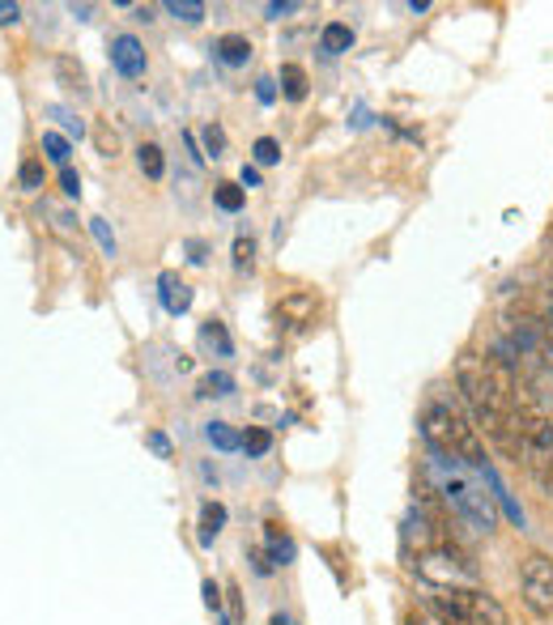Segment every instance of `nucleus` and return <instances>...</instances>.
Returning a JSON list of instances; mask_svg holds the SVG:
<instances>
[{"instance_id": "obj_12", "label": "nucleus", "mask_w": 553, "mask_h": 625, "mask_svg": "<svg viewBox=\"0 0 553 625\" xmlns=\"http://www.w3.org/2000/svg\"><path fill=\"white\" fill-rule=\"evenodd\" d=\"M226 528V506L221 503H205L200 506V545H214Z\"/></svg>"}, {"instance_id": "obj_34", "label": "nucleus", "mask_w": 553, "mask_h": 625, "mask_svg": "<svg viewBox=\"0 0 553 625\" xmlns=\"http://www.w3.org/2000/svg\"><path fill=\"white\" fill-rule=\"evenodd\" d=\"M205 608H209V613L221 608V592H217V583H205Z\"/></svg>"}, {"instance_id": "obj_4", "label": "nucleus", "mask_w": 553, "mask_h": 625, "mask_svg": "<svg viewBox=\"0 0 553 625\" xmlns=\"http://www.w3.org/2000/svg\"><path fill=\"white\" fill-rule=\"evenodd\" d=\"M413 571H417L422 583H431L434 592H460V587H477V583H482L477 566L460 554V549H452V545L422 549L417 562H413Z\"/></svg>"}, {"instance_id": "obj_38", "label": "nucleus", "mask_w": 553, "mask_h": 625, "mask_svg": "<svg viewBox=\"0 0 553 625\" xmlns=\"http://www.w3.org/2000/svg\"><path fill=\"white\" fill-rule=\"evenodd\" d=\"M268 625H298V622H294L289 613H273V622H268Z\"/></svg>"}, {"instance_id": "obj_29", "label": "nucleus", "mask_w": 553, "mask_h": 625, "mask_svg": "<svg viewBox=\"0 0 553 625\" xmlns=\"http://www.w3.org/2000/svg\"><path fill=\"white\" fill-rule=\"evenodd\" d=\"M205 145H209L214 158H221V153H226V132H221L217 123H209V128H205Z\"/></svg>"}, {"instance_id": "obj_1", "label": "nucleus", "mask_w": 553, "mask_h": 625, "mask_svg": "<svg viewBox=\"0 0 553 625\" xmlns=\"http://www.w3.org/2000/svg\"><path fill=\"white\" fill-rule=\"evenodd\" d=\"M422 485H431L434 494H438V503L452 506L468 528L494 532V519H498L494 515V494H485L482 482L473 477V468H464L456 459L431 452L426 468H422Z\"/></svg>"}, {"instance_id": "obj_21", "label": "nucleus", "mask_w": 553, "mask_h": 625, "mask_svg": "<svg viewBox=\"0 0 553 625\" xmlns=\"http://www.w3.org/2000/svg\"><path fill=\"white\" fill-rule=\"evenodd\" d=\"M243 452H247V456H268V452H273V434H268L265 426H247Z\"/></svg>"}, {"instance_id": "obj_23", "label": "nucleus", "mask_w": 553, "mask_h": 625, "mask_svg": "<svg viewBox=\"0 0 553 625\" xmlns=\"http://www.w3.org/2000/svg\"><path fill=\"white\" fill-rule=\"evenodd\" d=\"M541 328H545V361L553 366V277L545 289V315H541Z\"/></svg>"}, {"instance_id": "obj_24", "label": "nucleus", "mask_w": 553, "mask_h": 625, "mask_svg": "<svg viewBox=\"0 0 553 625\" xmlns=\"http://www.w3.org/2000/svg\"><path fill=\"white\" fill-rule=\"evenodd\" d=\"M256 268V242L235 239V272H251Z\"/></svg>"}, {"instance_id": "obj_27", "label": "nucleus", "mask_w": 553, "mask_h": 625, "mask_svg": "<svg viewBox=\"0 0 553 625\" xmlns=\"http://www.w3.org/2000/svg\"><path fill=\"white\" fill-rule=\"evenodd\" d=\"M18 179H22L26 192H39V188H43V162H22Z\"/></svg>"}, {"instance_id": "obj_9", "label": "nucleus", "mask_w": 553, "mask_h": 625, "mask_svg": "<svg viewBox=\"0 0 553 625\" xmlns=\"http://www.w3.org/2000/svg\"><path fill=\"white\" fill-rule=\"evenodd\" d=\"M214 60L230 65V69H243L251 60V39L247 34H221L214 43Z\"/></svg>"}, {"instance_id": "obj_8", "label": "nucleus", "mask_w": 553, "mask_h": 625, "mask_svg": "<svg viewBox=\"0 0 553 625\" xmlns=\"http://www.w3.org/2000/svg\"><path fill=\"white\" fill-rule=\"evenodd\" d=\"M158 298H162V307H167L170 315H184L192 307V286H188L179 272H162V277H158Z\"/></svg>"}, {"instance_id": "obj_16", "label": "nucleus", "mask_w": 553, "mask_h": 625, "mask_svg": "<svg viewBox=\"0 0 553 625\" xmlns=\"http://www.w3.org/2000/svg\"><path fill=\"white\" fill-rule=\"evenodd\" d=\"M265 536H268V562H273V566H289V562H294V540H289L277 524H268Z\"/></svg>"}, {"instance_id": "obj_37", "label": "nucleus", "mask_w": 553, "mask_h": 625, "mask_svg": "<svg viewBox=\"0 0 553 625\" xmlns=\"http://www.w3.org/2000/svg\"><path fill=\"white\" fill-rule=\"evenodd\" d=\"M294 9H298V4H289V0H286V4H268L265 13H268V18H282V13H294Z\"/></svg>"}, {"instance_id": "obj_35", "label": "nucleus", "mask_w": 553, "mask_h": 625, "mask_svg": "<svg viewBox=\"0 0 553 625\" xmlns=\"http://www.w3.org/2000/svg\"><path fill=\"white\" fill-rule=\"evenodd\" d=\"M18 18H22V9H18V4H4V0H0V26H13Z\"/></svg>"}, {"instance_id": "obj_25", "label": "nucleus", "mask_w": 553, "mask_h": 625, "mask_svg": "<svg viewBox=\"0 0 553 625\" xmlns=\"http://www.w3.org/2000/svg\"><path fill=\"white\" fill-rule=\"evenodd\" d=\"M51 116L60 120V128H65L69 137H77V141L86 137V120H81V116H72V111H65V107H51Z\"/></svg>"}, {"instance_id": "obj_5", "label": "nucleus", "mask_w": 553, "mask_h": 625, "mask_svg": "<svg viewBox=\"0 0 553 625\" xmlns=\"http://www.w3.org/2000/svg\"><path fill=\"white\" fill-rule=\"evenodd\" d=\"M520 592L532 617H553V557L529 554L520 562Z\"/></svg>"}, {"instance_id": "obj_13", "label": "nucleus", "mask_w": 553, "mask_h": 625, "mask_svg": "<svg viewBox=\"0 0 553 625\" xmlns=\"http://www.w3.org/2000/svg\"><path fill=\"white\" fill-rule=\"evenodd\" d=\"M56 77H60V86L72 90V95H86L90 86H86V69L72 60V56H56Z\"/></svg>"}, {"instance_id": "obj_18", "label": "nucleus", "mask_w": 553, "mask_h": 625, "mask_svg": "<svg viewBox=\"0 0 553 625\" xmlns=\"http://www.w3.org/2000/svg\"><path fill=\"white\" fill-rule=\"evenodd\" d=\"M162 9H167L170 18H179V22H188V26L205 22V4H200V0H167Z\"/></svg>"}, {"instance_id": "obj_2", "label": "nucleus", "mask_w": 553, "mask_h": 625, "mask_svg": "<svg viewBox=\"0 0 553 625\" xmlns=\"http://www.w3.org/2000/svg\"><path fill=\"white\" fill-rule=\"evenodd\" d=\"M422 438H426L431 452L456 459V464L473 468V473H482L485 464H490L477 426H473L452 400H443V396H431V400L422 405Z\"/></svg>"}, {"instance_id": "obj_28", "label": "nucleus", "mask_w": 553, "mask_h": 625, "mask_svg": "<svg viewBox=\"0 0 553 625\" xmlns=\"http://www.w3.org/2000/svg\"><path fill=\"white\" fill-rule=\"evenodd\" d=\"M90 230H95L98 247H102L107 256H116V235H111V226H107L102 217H90Z\"/></svg>"}, {"instance_id": "obj_31", "label": "nucleus", "mask_w": 553, "mask_h": 625, "mask_svg": "<svg viewBox=\"0 0 553 625\" xmlns=\"http://www.w3.org/2000/svg\"><path fill=\"white\" fill-rule=\"evenodd\" d=\"M60 188H65V196H81V175L72 167L60 170Z\"/></svg>"}, {"instance_id": "obj_7", "label": "nucleus", "mask_w": 553, "mask_h": 625, "mask_svg": "<svg viewBox=\"0 0 553 625\" xmlns=\"http://www.w3.org/2000/svg\"><path fill=\"white\" fill-rule=\"evenodd\" d=\"M315 311H319V302H315L312 294H303V289H294V294H286V298L277 302V319H282V324H289V328H303V324H312Z\"/></svg>"}, {"instance_id": "obj_17", "label": "nucleus", "mask_w": 553, "mask_h": 625, "mask_svg": "<svg viewBox=\"0 0 553 625\" xmlns=\"http://www.w3.org/2000/svg\"><path fill=\"white\" fill-rule=\"evenodd\" d=\"M282 95L289 102H303L307 98V72L298 69V65H282Z\"/></svg>"}, {"instance_id": "obj_22", "label": "nucleus", "mask_w": 553, "mask_h": 625, "mask_svg": "<svg viewBox=\"0 0 553 625\" xmlns=\"http://www.w3.org/2000/svg\"><path fill=\"white\" fill-rule=\"evenodd\" d=\"M43 153H48L51 162H56V167L65 170L69 167V137H60V132H43Z\"/></svg>"}, {"instance_id": "obj_39", "label": "nucleus", "mask_w": 553, "mask_h": 625, "mask_svg": "<svg viewBox=\"0 0 553 625\" xmlns=\"http://www.w3.org/2000/svg\"><path fill=\"white\" fill-rule=\"evenodd\" d=\"M405 625H438V622H434V617H417V613H413V617H409Z\"/></svg>"}, {"instance_id": "obj_3", "label": "nucleus", "mask_w": 553, "mask_h": 625, "mask_svg": "<svg viewBox=\"0 0 553 625\" xmlns=\"http://www.w3.org/2000/svg\"><path fill=\"white\" fill-rule=\"evenodd\" d=\"M515 464H524L532 482L553 498V426L541 413H515Z\"/></svg>"}, {"instance_id": "obj_14", "label": "nucleus", "mask_w": 553, "mask_h": 625, "mask_svg": "<svg viewBox=\"0 0 553 625\" xmlns=\"http://www.w3.org/2000/svg\"><path fill=\"white\" fill-rule=\"evenodd\" d=\"M137 167H141L145 179H162V175H167V153H162V145L145 141L141 149H137Z\"/></svg>"}, {"instance_id": "obj_11", "label": "nucleus", "mask_w": 553, "mask_h": 625, "mask_svg": "<svg viewBox=\"0 0 553 625\" xmlns=\"http://www.w3.org/2000/svg\"><path fill=\"white\" fill-rule=\"evenodd\" d=\"M354 48V30L345 22H328L324 26V34H319V51L324 56H340V51Z\"/></svg>"}, {"instance_id": "obj_40", "label": "nucleus", "mask_w": 553, "mask_h": 625, "mask_svg": "<svg viewBox=\"0 0 553 625\" xmlns=\"http://www.w3.org/2000/svg\"><path fill=\"white\" fill-rule=\"evenodd\" d=\"M221 625H230V622H221Z\"/></svg>"}, {"instance_id": "obj_33", "label": "nucleus", "mask_w": 553, "mask_h": 625, "mask_svg": "<svg viewBox=\"0 0 553 625\" xmlns=\"http://www.w3.org/2000/svg\"><path fill=\"white\" fill-rule=\"evenodd\" d=\"M149 447H154V452H158V456H162V459H170V443H167V434H158V430H154V434H149Z\"/></svg>"}, {"instance_id": "obj_20", "label": "nucleus", "mask_w": 553, "mask_h": 625, "mask_svg": "<svg viewBox=\"0 0 553 625\" xmlns=\"http://www.w3.org/2000/svg\"><path fill=\"white\" fill-rule=\"evenodd\" d=\"M214 200H217V209H221V214H239L243 200H247V192H243L239 183H217Z\"/></svg>"}, {"instance_id": "obj_15", "label": "nucleus", "mask_w": 553, "mask_h": 625, "mask_svg": "<svg viewBox=\"0 0 553 625\" xmlns=\"http://www.w3.org/2000/svg\"><path fill=\"white\" fill-rule=\"evenodd\" d=\"M205 438L214 443L217 452H239L243 447V434L235 430L230 421H209V426H205Z\"/></svg>"}, {"instance_id": "obj_6", "label": "nucleus", "mask_w": 553, "mask_h": 625, "mask_svg": "<svg viewBox=\"0 0 553 625\" xmlns=\"http://www.w3.org/2000/svg\"><path fill=\"white\" fill-rule=\"evenodd\" d=\"M107 51H111V69L120 72V77H145V69H149V60H145V48L137 34H116Z\"/></svg>"}, {"instance_id": "obj_36", "label": "nucleus", "mask_w": 553, "mask_h": 625, "mask_svg": "<svg viewBox=\"0 0 553 625\" xmlns=\"http://www.w3.org/2000/svg\"><path fill=\"white\" fill-rule=\"evenodd\" d=\"M239 183H243V188H260V170H256V167H243Z\"/></svg>"}, {"instance_id": "obj_32", "label": "nucleus", "mask_w": 553, "mask_h": 625, "mask_svg": "<svg viewBox=\"0 0 553 625\" xmlns=\"http://www.w3.org/2000/svg\"><path fill=\"white\" fill-rule=\"evenodd\" d=\"M256 98H260V102H273V98H277V81H273V77H260V81H256Z\"/></svg>"}, {"instance_id": "obj_19", "label": "nucleus", "mask_w": 553, "mask_h": 625, "mask_svg": "<svg viewBox=\"0 0 553 625\" xmlns=\"http://www.w3.org/2000/svg\"><path fill=\"white\" fill-rule=\"evenodd\" d=\"M200 396H214V400H221V396H235V379H230L226 370H209V375L200 379Z\"/></svg>"}, {"instance_id": "obj_30", "label": "nucleus", "mask_w": 553, "mask_h": 625, "mask_svg": "<svg viewBox=\"0 0 553 625\" xmlns=\"http://www.w3.org/2000/svg\"><path fill=\"white\" fill-rule=\"evenodd\" d=\"M95 141H98V149H102V153H111V158H116V149H120V137H116L111 128H98Z\"/></svg>"}, {"instance_id": "obj_10", "label": "nucleus", "mask_w": 553, "mask_h": 625, "mask_svg": "<svg viewBox=\"0 0 553 625\" xmlns=\"http://www.w3.org/2000/svg\"><path fill=\"white\" fill-rule=\"evenodd\" d=\"M200 345L214 349L217 358H235V340H230L221 319H205V324H200Z\"/></svg>"}, {"instance_id": "obj_26", "label": "nucleus", "mask_w": 553, "mask_h": 625, "mask_svg": "<svg viewBox=\"0 0 553 625\" xmlns=\"http://www.w3.org/2000/svg\"><path fill=\"white\" fill-rule=\"evenodd\" d=\"M251 153H256V162H260V167H273V162L282 158V145L273 141V137H260V141L251 145Z\"/></svg>"}]
</instances>
